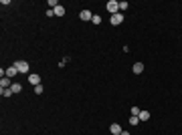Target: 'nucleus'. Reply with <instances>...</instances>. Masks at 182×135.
I'll use <instances>...</instances> for the list:
<instances>
[{
  "label": "nucleus",
  "instance_id": "6e6552de",
  "mask_svg": "<svg viewBox=\"0 0 182 135\" xmlns=\"http://www.w3.org/2000/svg\"><path fill=\"white\" fill-rule=\"evenodd\" d=\"M109 131H111L113 135H119L122 131H124V129H122V125H119V123H111V127H109Z\"/></svg>",
  "mask_w": 182,
  "mask_h": 135
},
{
  "label": "nucleus",
  "instance_id": "9d476101",
  "mask_svg": "<svg viewBox=\"0 0 182 135\" xmlns=\"http://www.w3.org/2000/svg\"><path fill=\"white\" fill-rule=\"evenodd\" d=\"M138 117H140V121H148L150 119V111H140Z\"/></svg>",
  "mask_w": 182,
  "mask_h": 135
},
{
  "label": "nucleus",
  "instance_id": "0eeeda50",
  "mask_svg": "<svg viewBox=\"0 0 182 135\" xmlns=\"http://www.w3.org/2000/svg\"><path fill=\"white\" fill-rule=\"evenodd\" d=\"M28 83L37 87V85H41V77H39V75H35V73H31V75H28Z\"/></svg>",
  "mask_w": 182,
  "mask_h": 135
},
{
  "label": "nucleus",
  "instance_id": "ddd939ff",
  "mask_svg": "<svg viewBox=\"0 0 182 135\" xmlns=\"http://www.w3.org/2000/svg\"><path fill=\"white\" fill-rule=\"evenodd\" d=\"M0 95H2V97H10V95H14V93L10 89H0Z\"/></svg>",
  "mask_w": 182,
  "mask_h": 135
},
{
  "label": "nucleus",
  "instance_id": "423d86ee",
  "mask_svg": "<svg viewBox=\"0 0 182 135\" xmlns=\"http://www.w3.org/2000/svg\"><path fill=\"white\" fill-rule=\"evenodd\" d=\"M16 75H18L16 65H12V67H8V69H6V77H8V79H12V77H16Z\"/></svg>",
  "mask_w": 182,
  "mask_h": 135
},
{
  "label": "nucleus",
  "instance_id": "f257e3e1",
  "mask_svg": "<svg viewBox=\"0 0 182 135\" xmlns=\"http://www.w3.org/2000/svg\"><path fill=\"white\" fill-rule=\"evenodd\" d=\"M14 65H16V69H18V73H28V69H31V65H28L26 61H16Z\"/></svg>",
  "mask_w": 182,
  "mask_h": 135
},
{
  "label": "nucleus",
  "instance_id": "2eb2a0df",
  "mask_svg": "<svg viewBox=\"0 0 182 135\" xmlns=\"http://www.w3.org/2000/svg\"><path fill=\"white\" fill-rule=\"evenodd\" d=\"M138 123H140V117H134V115H132V117H130V125H138Z\"/></svg>",
  "mask_w": 182,
  "mask_h": 135
},
{
  "label": "nucleus",
  "instance_id": "f03ea898",
  "mask_svg": "<svg viewBox=\"0 0 182 135\" xmlns=\"http://www.w3.org/2000/svg\"><path fill=\"white\" fill-rule=\"evenodd\" d=\"M107 10H109L111 14H117V10H119V2H117V0H109V2H107Z\"/></svg>",
  "mask_w": 182,
  "mask_h": 135
},
{
  "label": "nucleus",
  "instance_id": "9b49d317",
  "mask_svg": "<svg viewBox=\"0 0 182 135\" xmlns=\"http://www.w3.org/2000/svg\"><path fill=\"white\" fill-rule=\"evenodd\" d=\"M10 91H12V93H20V91H22V85H20V83H12Z\"/></svg>",
  "mask_w": 182,
  "mask_h": 135
},
{
  "label": "nucleus",
  "instance_id": "6ab92c4d",
  "mask_svg": "<svg viewBox=\"0 0 182 135\" xmlns=\"http://www.w3.org/2000/svg\"><path fill=\"white\" fill-rule=\"evenodd\" d=\"M119 135H130V133H128V131H122V133H119Z\"/></svg>",
  "mask_w": 182,
  "mask_h": 135
},
{
  "label": "nucleus",
  "instance_id": "f8f14e48",
  "mask_svg": "<svg viewBox=\"0 0 182 135\" xmlns=\"http://www.w3.org/2000/svg\"><path fill=\"white\" fill-rule=\"evenodd\" d=\"M53 12H55V16H63L65 14V8L63 6H57V8H53Z\"/></svg>",
  "mask_w": 182,
  "mask_h": 135
},
{
  "label": "nucleus",
  "instance_id": "f3484780",
  "mask_svg": "<svg viewBox=\"0 0 182 135\" xmlns=\"http://www.w3.org/2000/svg\"><path fill=\"white\" fill-rule=\"evenodd\" d=\"M128 6H130V4H128L126 0H122V2H119V10H128Z\"/></svg>",
  "mask_w": 182,
  "mask_h": 135
},
{
  "label": "nucleus",
  "instance_id": "dca6fc26",
  "mask_svg": "<svg viewBox=\"0 0 182 135\" xmlns=\"http://www.w3.org/2000/svg\"><path fill=\"white\" fill-rule=\"evenodd\" d=\"M140 111H142V109H140V107H136V105L132 107V115H134V117H138V115H140Z\"/></svg>",
  "mask_w": 182,
  "mask_h": 135
},
{
  "label": "nucleus",
  "instance_id": "7ed1b4c3",
  "mask_svg": "<svg viewBox=\"0 0 182 135\" xmlns=\"http://www.w3.org/2000/svg\"><path fill=\"white\" fill-rule=\"evenodd\" d=\"M122 22H124V14H122V12H117V14H111V24H113V26H119Z\"/></svg>",
  "mask_w": 182,
  "mask_h": 135
},
{
  "label": "nucleus",
  "instance_id": "20e7f679",
  "mask_svg": "<svg viewBox=\"0 0 182 135\" xmlns=\"http://www.w3.org/2000/svg\"><path fill=\"white\" fill-rule=\"evenodd\" d=\"M79 18L87 22V20H91V18H93V12H91V10H87V8H85V10H81V12H79Z\"/></svg>",
  "mask_w": 182,
  "mask_h": 135
},
{
  "label": "nucleus",
  "instance_id": "4468645a",
  "mask_svg": "<svg viewBox=\"0 0 182 135\" xmlns=\"http://www.w3.org/2000/svg\"><path fill=\"white\" fill-rule=\"evenodd\" d=\"M91 22H93V24H101V16H99V14H93Z\"/></svg>",
  "mask_w": 182,
  "mask_h": 135
},
{
  "label": "nucleus",
  "instance_id": "1a4fd4ad",
  "mask_svg": "<svg viewBox=\"0 0 182 135\" xmlns=\"http://www.w3.org/2000/svg\"><path fill=\"white\" fill-rule=\"evenodd\" d=\"M132 71H134V75H140V73H144V63H134Z\"/></svg>",
  "mask_w": 182,
  "mask_h": 135
},
{
  "label": "nucleus",
  "instance_id": "39448f33",
  "mask_svg": "<svg viewBox=\"0 0 182 135\" xmlns=\"http://www.w3.org/2000/svg\"><path fill=\"white\" fill-rule=\"evenodd\" d=\"M10 87H12V79L2 77V79H0V89H10Z\"/></svg>",
  "mask_w": 182,
  "mask_h": 135
},
{
  "label": "nucleus",
  "instance_id": "a211bd4d",
  "mask_svg": "<svg viewBox=\"0 0 182 135\" xmlns=\"http://www.w3.org/2000/svg\"><path fill=\"white\" fill-rule=\"evenodd\" d=\"M35 93L41 95V93H43V85H37V87H35Z\"/></svg>",
  "mask_w": 182,
  "mask_h": 135
}]
</instances>
